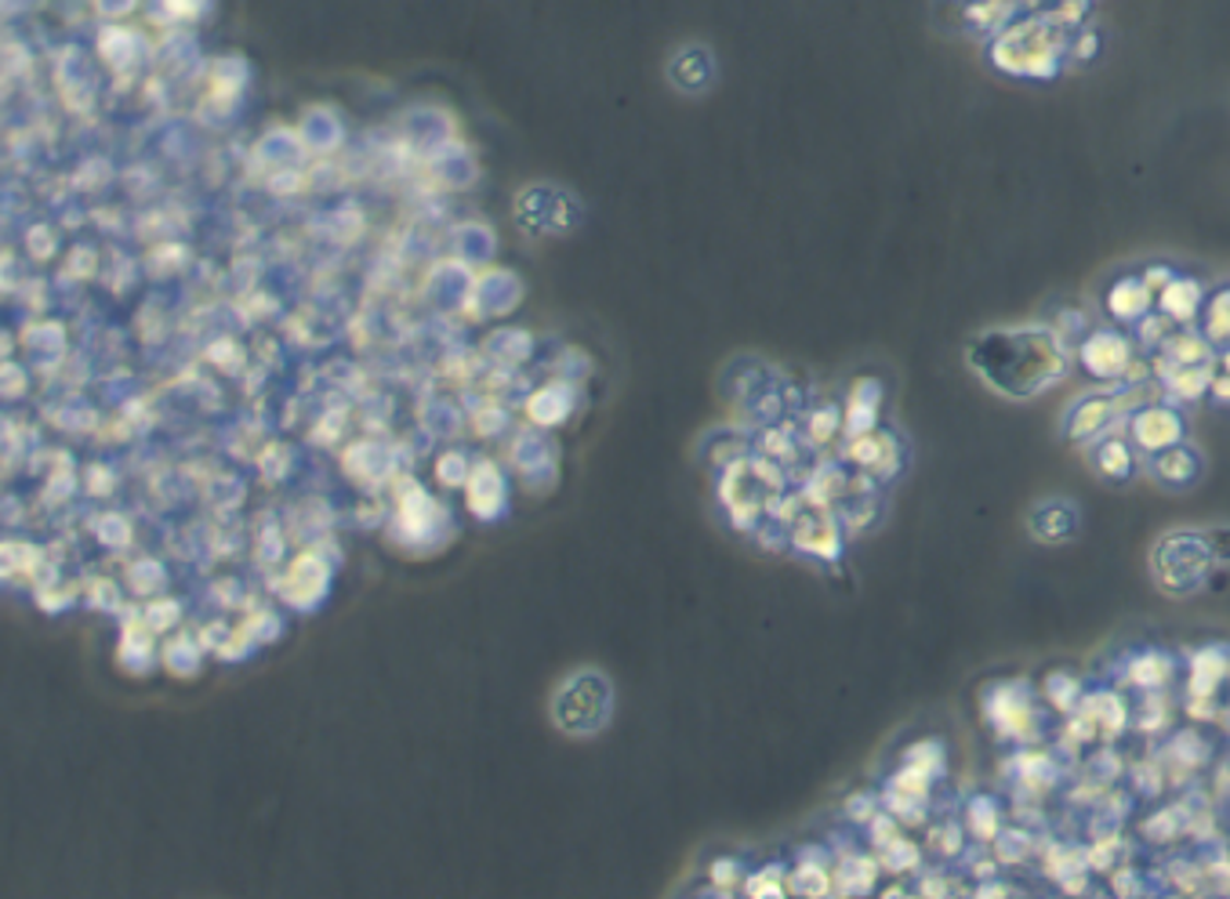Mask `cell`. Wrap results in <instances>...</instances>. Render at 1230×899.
Segmentation results:
<instances>
[{
	"label": "cell",
	"instance_id": "obj_1",
	"mask_svg": "<svg viewBox=\"0 0 1230 899\" xmlns=\"http://www.w3.org/2000/svg\"><path fill=\"white\" fill-rule=\"evenodd\" d=\"M966 363L1002 400L1027 403L1067 378L1075 345L1053 323L991 327L969 341Z\"/></svg>",
	"mask_w": 1230,
	"mask_h": 899
},
{
	"label": "cell",
	"instance_id": "obj_2",
	"mask_svg": "<svg viewBox=\"0 0 1230 899\" xmlns=\"http://www.w3.org/2000/svg\"><path fill=\"white\" fill-rule=\"evenodd\" d=\"M1071 37L1045 11H1024L998 37L987 40V59L998 73L1017 81H1056L1071 62Z\"/></svg>",
	"mask_w": 1230,
	"mask_h": 899
},
{
	"label": "cell",
	"instance_id": "obj_3",
	"mask_svg": "<svg viewBox=\"0 0 1230 899\" xmlns=\"http://www.w3.org/2000/svg\"><path fill=\"white\" fill-rule=\"evenodd\" d=\"M1213 548L1205 533L1194 530H1172L1166 533L1155 552H1150V573H1155L1158 588L1169 595H1191L1198 591L1213 573Z\"/></svg>",
	"mask_w": 1230,
	"mask_h": 899
},
{
	"label": "cell",
	"instance_id": "obj_4",
	"mask_svg": "<svg viewBox=\"0 0 1230 899\" xmlns=\"http://www.w3.org/2000/svg\"><path fill=\"white\" fill-rule=\"evenodd\" d=\"M1075 359L1092 381L1122 385L1136 359V341L1125 327H1092L1075 341Z\"/></svg>",
	"mask_w": 1230,
	"mask_h": 899
},
{
	"label": "cell",
	"instance_id": "obj_5",
	"mask_svg": "<svg viewBox=\"0 0 1230 899\" xmlns=\"http://www.w3.org/2000/svg\"><path fill=\"white\" fill-rule=\"evenodd\" d=\"M563 693L570 700H556V719L567 733H592L595 725L606 722V711H611V689H606L603 675H578L570 678Z\"/></svg>",
	"mask_w": 1230,
	"mask_h": 899
},
{
	"label": "cell",
	"instance_id": "obj_6",
	"mask_svg": "<svg viewBox=\"0 0 1230 899\" xmlns=\"http://www.w3.org/2000/svg\"><path fill=\"white\" fill-rule=\"evenodd\" d=\"M1187 436V421L1176 410V403H1147L1144 410H1136L1128 417V439L1133 447L1144 453V458H1155V453L1176 447Z\"/></svg>",
	"mask_w": 1230,
	"mask_h": 899
},
{
	"label": "cell",
	"instance_id": "obj_7",
	"mask_svg": "<svg viewBox=\"0 0 1230 899\" xmlns=\"http://www.w3.org/2000/svg\"><path fill=\"white\" fill-rule=\"evenodd\" d=\"M1125 417L1122 400H1119V385H1111L1108 392H1089L1067 410L1064 417V436L1071 442H1097ZM1128 421V417H1125Z\"/></svg>",
	"mask_w": 1230,
	"mask_h": 899
},
{
	"label": "cell",
	"instance_id": "obj_8",
	"mask_svg": "<svg viewBox=\"0 0 1230 899\" xmlns=\"http://www.w3.org/2000/svg\"><path fill=\"white\" fill-rule=\"evenodd\" d=\"M845 461L864 469L872 480H894V475L904 469V442H900L894 431H883V428L864 431V436L850 439Z\"/></svg>",
	"mask_w": 1230,
	"mask_h": 899
},
{
	"label": "cell",
	"instance_id": "obj_9",
	"mask_svg": "<svg viewBox=\"0 0 1230 899\" xmlns=\"http://www.w3.org/2000/svg\"><path fill=\"white\" fill-rule=\"evenodd\" d=\"M1155 291L1147 287L1139 272H1125V276L1111 280V287L1103 291V312L1114 327H1136L1147 312H1155Z\"/></svg>",
	"mask_w": 1230,
	"mask_h": 899
},
{
	"label": "cell",
	"instance_id": "obj_10",
	"mask_svg": "<svg viewBox=\"0 0 1230 899\" xmlns=\"http://www.w3.org/2000/svg\"><path fill=\"white\" fill-rule=\"evenodd\" d=\"M1081 516L1067 497H1045L1027 511V530L1042 544H1067L1078 537Z\"/></svg>",
	"mask_w": 1230,
	"mask_h": 899
},
{
	"label": "cell",
	"instance_id": "obj_11",
	"mask_svg": "<svg viewBox=\"0 0 1230 899\" xmlns=\"http://www.w3.org/2000/svg\"><path fill=\"white\" fill-rule=\"evenodd\" d=\"M1205 301H1209L1205 283L1198 276H1187V272H1176L1169 287L1158 294L1155 309L1166 312V320H1172V327H1198Z\"/></svg>",
	"mask_w": 1230,
	"mask_h": 899
},
{
	"label": "cell",
	"instance_id": "obj_12",
	"mask_svg": "<svg viewBox=\"0 0 1230 899\" xmlns=\"http://www.w3.org/2000/svg\"><path fill=\"white\" fill-rule=\"evenodd\" d=\"M1147 472L1155 475L1161 486H1169V490H1187L1202 475V453L1187 447V442H1176V447L1147 458Z\"/></svg>",
	"mask_w": 1230,
	"mask_h": 899
},
{
	"label": "cell",
	"instance_id": "obj_13",
	"mask_svg": "<svg viewBox=\"0 0 1230 899\" xmlns=\"http://www.w3.org/2000/svg\"><path fill=\"white\" fill-rule=\"evenodd\" d=\"M1027 11L1024 0H966L962 4V29L977 33V37H998L1009 22H1017Z\"/></svg>",
	"mask_w": 1230,
	"mask_h": 899
},
{
	"label": "cell",
	"instance_id": "obj_14",
	"mask_svg": "<svg viewBox=\"0 0 1230 899\" xmlns=\"http://www.w3.org/2000/svg\"><path fill=\"white\" fill-rule=\"evenodd\" d=\"M1092 469H1097L1103 480L1111 483H1125L1133 480L1136 472V447L1128 436H1114L1108 431L1103 439H1097V447H1092Z\"/></svg>",
	"mask_w": 1230,
	"mask_h": 899
},
{
	"label": "cell",
	"instance_id": "obj_15",
	"mask_svg": "<svg viewBox=\"0 0 1230 899\" xmlns=\"http://www.w3.org/2000/svg\"><path fill=\"white\" fill-rule=\"evenodd\" d=\"M1158 352L1176 367H1202V363H1216V356H1220L1198 327H1176Z\"/></svg>",
	"mask_w": 1230,
	"mask_h": 899
},
{
	"label": "cell",
	"instance_id": "obj_16",
	"mask_svg": "<svg viewBox=\"0 0 1230 899\" xmlns=\"http://www.w3.org/2000/svg\"><path fill=\"white\" fill-rule=\"evenodd\" d=\"M878 406H883V385L875 378H856L850 392V406H845V431H850V439L864 436V431H875Z\"/></svg>",
	"mask_w": 1230,
	"mask_h": 899
},
{
	"label": "cell",
	"instance_id": "obj_17",
	"mask_svg": "<svg viewBox=\"0 0 1230 899\" xmlns=\"http://www.w3.org/2000/svg\"><path fill=\"white\" fill-rule=\"evenodd\" d=\"M1198 330L1209 338V345L1216 352L1230 348V287L1209 291V301L1198 316Z\"/></svg>",
	"mask_w": 1230,
	"mask_h": 899
},
{
	"label": "cell",
	"instance_id": "obj_18",
	"mask_svg": "<svg viewBox=\"0 0 1230 899\" xmlns=\"http://www.w3.org/2000/svg\"><path fill=\"white\" fill-rule=\"evenodd\" d=\"M1227 675V653L1220 646H1205V650L1194 653V667H1191V693L1198 700H1209L1216 686Z\"/></svg>",
	"mask_w": 1230,
	"mask_h": 899
},
{
	"label": "cell",
	"instance_id": "obj_19",
	"mask_svg": "<svg viewBox=\"0 0 1230 899\" xmlns=\"http://www.w3.org/2000/svg\"><path fill=\"white\" fill-rule=\"evenodd\" d=\"M1042 11L1053 22H1060L1067 33L1092 26V0H1049Z\"/></svg>",
	"mask_w": 1230,
	"mask_h": 899
},
{
	"label": "cell",
	"instance_id": "obj_20",
	"mask_svg": "<svg viewBox=\"0 0 1230 899\" xmlns=\"http://www.w3.org/2000/svg\"><path fill=\"white\" fill-rule=\"evenodd\" d=\"M1172 320H1166V312H1147L1144 320H1139L1136 327H1133V341H1136V348H1147V352H1158L1161 345H1166V338L1172 334Z\"/></svg>",
	"mask_w": 1230,
	"mask_h": 899
},
{
	"label": "cell",
	"instance_id": "obj_21",
	"mask_svg": "<svg viewBox=\"0 0 1230 899\" xmlns=\"http://www.w3.org/2000/svg\"><path fill=\"white\" fill-rule=\"evenodd\" d=\"M1100 51H1103V33L1097 26H1086L1071 37V62L1089 66V62L1100 59Z\"/></svg>",
	"mask_w": 1230,
	"mask_h": 899
},
{
	"label": "cell",
	"instance_id": "obj_22",
	"mask_svg": "<svg viewBox=\"0 0 1230 899\" xmlns=\"http://www.w3.org/2000/svg\"><path fill=\"white\" fill-rule=\"evenodd\" d=\"M1092 714H1097V719L1108 725L1111 733H1119L1122 722H1125V708H1122L1119 697H1092V700H1086V719H1092Z\"/></svg>",
	"mask_w": 1230,
	"mask_h": 899
},
{
	"label": "cell",
	"instance_id": "obj_23",
	"mask_svg": "<svg viewBox=\"0 0 1230 899\" xmlns=\"http://www.w3.org/2000/svg\"><path fill=\"white\" fill-rule=\"evenodd\" d=\"M1169 678V660L1158 656V653H1147L1139 656L1133 664V682L1136 686H1158V682Z\"/></svg>",
	"mask_w": 1230,
	"mask_h": 899
},
{
	"label": "cell",
	"instance_id": "obj_24",
	"mask_svg": "<svg viewBox=\"0 0 1230 899\" xmlns=\"http://www.w3.org/2000/svg\"><path fill=\"white\" fill-rule=\"evenodd\" d=\"M886 849H889L886 852V867L889 871H904V867H915V863H919V852H915V845H911V841L894 838Z\"/></svg>",
	"mask_w": 1230,
	"mask_h": 899
},
{
	"label": "cell",
	"instance_id": "obj_25",
	"mask_svg": "<svg viewBox=\"0 0 1230 899\" xmlns=\"http://www.w3.org/2000/svg\"><path fill=\"white\" fill-rule=\"evenodd\" d=\"M1045 693H1049V700H1053L1056 708H1067V703L1075 700L1078 686H1075V678H1067V675H1049Z\"/></svg>",
	"mask_w": 1230,
	"mask_h": 899
},
{
	"label": "cell",
	"instance_id": "obj_26",
	"mask_svg": "<svg viewBox=\"0 0 1230 899\" xmlns=\"http://www.w3.org/2000/svg\"><path fill=\"white\" fill-rule=\"evenodd\" d=\"M1139 276H1144V283H1147L1150 291H1155V298H1158V294L1172 283V276H1176V269L1166 265V261H1155V265H1144V269H1139Z\"/></svg>",
	"mask_w": 1230,
	"mask_h": 899
},
{
	"label": "cell",
	"instance_id": "obj_27",
	"mask_svg": "<svg viewBox=\"0 0 1230 899\" xmlns=\"http://www.w3.org/2000/svg\"><path fill=\"white\" fill-rule=\"evenodd\" d=\"M1205 541H1209V548H1213V559H1216V563H1230V527H1213V530H1205Z\"/></svg>",
	"mask_w": 1230,
	"mask_h": 899
},
{
	"label": "cell",
	"instance_id": "obj_28",
	"mask_svg": "<svg viewBox=\"0 0 1230 899\" xmlns=\"http://www.w3.org/2000/svg\"><path fill=\"white\" fill-rule=\"evenodd\" d=\"M1209 395H1213L1216 403H1230V374H1227V370L1216 367V378H1213Z\"/></svg>",
	"mask_w": 1230,
	"mask_h": 899
},
{
	"label": "cell",
	"instance_id": "obj_29",
	"mask_svg": "<svg viewBox=\"0 0 1230 899\" xmlns=\"http://www.w3.org/2000/svg\"><path fill=\"white\" fill-rule=\"evenodd\" d=\"M1216 367H1220V370H1227V374H1230V348H1223L1220 356H1216Z\"/></svg>",
	"mask_w": 1230,
	"mask_h": 899
}]
</instances>
